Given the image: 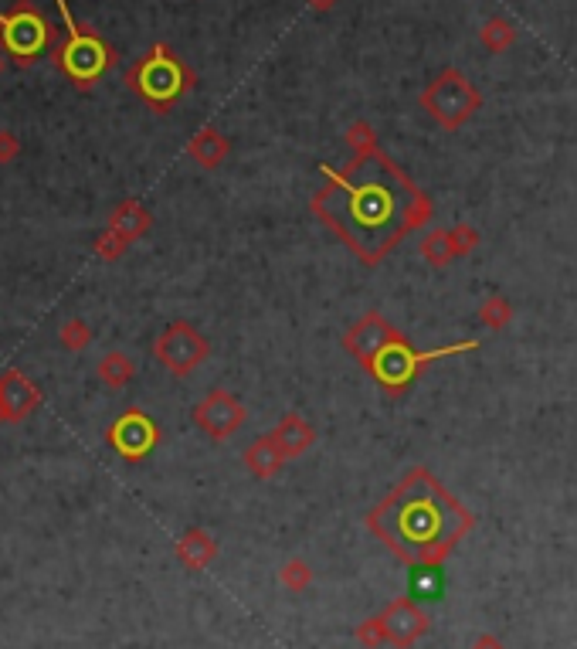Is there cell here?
Returning a JSON list of instances; mask_svg holds the SVG:
<instances>
[{"label": "cell", "mask_w": 577, "mask_h": 649, "mask_svg": "<svg viewBox=\"0 0 577 649\" xmlns=\"http://www.w3.org/2000/svg\"><path fill=\"white\" fill-rule=\"evenodd\" d=\"M323 177L326 187L313 198V211L367 266L381 262L398 238L432 221V201L381 150L353 157L347 170L323 167Z\"/></svg>", "instance_id": "cell-1"}, {"label": "cell", "mask_w": 577, "mask_h": 649, "mask_svg": "<svg viewBox=\"0 0 577 649\" xmlns=\"http://www.w3.org/2000/svg\"><path fill=\"white\" fill-rule=\"evenodd\" d=\"M452 507H459V503L449 497V490L438 480H432L428 469H415V473L404 476V483L394 490V497L381 503V510L370 517V524L391 537V541H398L394 548L401 554L408 551V541H418L415 548L425 558L438 561L452 548L449 537H442L445 527L462 534L472 524L465 510H455V514L445 517V510Z\"/></svg>", "instance_id": "cell-2"}, {"label": "cell", "mask_w": 577, "mask_h": 649, "mask_svg": "<svg viewBox=\"0 0 577 649\" xmlns=\"http://www.w3.org/2000/svg\"><path fill=\"white\" fill-rule=\"evenodd\" d=\"M343 347L350 350L353 361H360L367 367L370 378L381 384L387 395H401V391L418 378V371L425 364L438 361V357L476 350L479 340H462V344H449L438 350H415L404 340V333L398 327H391L381 313H367V317H360L347 330Z\"/></svg>", "instance_id": "cell-3"}, {"label": "cell", "mask_w": 577, "mask_h": 649, "mask_svg": "<svg viewBox=\"0 0 577 649\" xmlns=\"http://www.w3.org/2000/svg\"><path fill=\"white\" fill-rule=\"evenodd\" d=\"M129 85H133V92H140L153 109L163 113V109L174 106L187 89H194V72L180 62L167 45H157L143 62H136V68L129 72Z\"/></svg>", "instance_id": "cell-4"}, {"label": "cell", "mask_w": 577, "mask_h": 649, "mask_svg": "<svg viewBox=\"0 0 577 649\" xmlns=\"http://www.w3.org/2000/svg\"><path fill=\"white\" fill-rule=\"evenodd\" d=\"M418 102H421V109L449 133L462 130V126L482 109L479 89L465 79V72H459V68H442V72L421 89Z\"/></svg>", "instance_id": "cell-5"}, {"label": "cell", "mask_w": 577, "mask_h": 649, "mask_svg": "<svg viewBox=\"0 0 577 649\" xmlns=\"http://www.w3.org/2000/svg\"><path fill=\"white\" fill-rule=\"evenodd\" d=\"M58 7H62L65 24H68V41H65V48L58 51V62H62V68L68 72V79H75L85 89V85H92L109 65L116 62V55H113V48L99 38V34L75 28L65 0H58Z\"/></svg>", "instance_id": "cell-6"}, {"label": "cell", "mask_w": 577, "mask_h": 649, "mask_svg": "<svg viewBox=\"0 0 577 649\" xmlns=\"http://www.w3.org/2000/svg\"><path fill=\"white\" fill-rule=\"evenodd\" d=\"M153 354H157V361L167 367L170 374H177V378H187V374H194L197 367H201L211 357V344H208V337H204V333L194 327V323L177 320V323H170V327L157 337V344H153Z\"/></svg>", "instance_id": "cell-7"}, {"label": "cell", "mask_w": 577, "mask_h": 649, "mask_svg": "<svg viewBox=\"0 0 577 649\" xmlns=\"http://www.w3.org/2000/svg\"><path fill=\"white\" fill-rule=\"evenodd\" d=\"M0 41H4V48L11 51L17 65H31L48 48L51 28L45 17H38L31 7H21V11L0 17Z\"/></svg>", "instance_id": "cell-8"}, {"label": "cell", "mask_w": 577, "mask_h": 649, "mask_svg": "<svg viewBox=\"0 0 577 649\" xmlns=\"http://www.w3.org/2000/svg\"><path fill=\"white\" fill-rule=\"evenodd\" d=\"M245 405L231 395V391L225 388H214L208 391V395L201 398V405L194 408V422H197V429H201L208 439L214 442H221V439H231L241 425H245Z\"/></svg>", "instance_id": "cell-9"}, {"label": "cell", "mask_w": 577, "mask_h": 649, "mask_svg": "<svg viewBox=\"0 0 577 649\" xmlns=\"http://www.w3.org/2000/svg\"><path fill=\"white\" fill-rule=\"evenodd\" d=\"M106 442L123 459H143L146 452L160 442V429L153 425V418H146L143 412H126L109 425Z\"/></svg>", "instance_id": "cell-10"}, {"label": "cell", "mask_w": 577, "mask_h": 649, "mask_svg": "<svg viewBox=\"0 0 577 649\" xmlns=\"http://www.w3.org/2000/svg\"><path fill=\"white\" fill-rule=\"evenodd\" d=\"M41 405V391L21 371L0 374V422H21Z\"/></svg>", "instance_id": "cell-11"}, {"label": "cell", "mask_w": 577, "mask_h": 649, "mask_svg": "<svg viewBox=\"0 0 577 649\" xmlns=\"http://www.w3.org/2000/svg\"><path fill=\"white\" fill-rule=\"evenodd\" d=\"M384 636H391L398 646H408L425 633V616L415 609L411 602H394L391 609L384 612Z\"/></svg>", "instance_id": "cell-12"}, {"label": "cell", "mask_w": 577, "mask_h": 649, "mask_svg": "<svg viewBox=\"0 0 577 649\" xmlns=\"http://www.w3.org/2000/svg\"><path fill=\"white\" fill-rule=\"evenodd\" d=\"M272 435H275V442H279V449L286 452V459L303 456V452L316 442V429L299 412H286V415H282V422L275 425Z\"/></svg>", "instance_id": "cell-13"}, {"label": "cell", "mask_w": 577, "mask_h": 649, "mask_svg": "<svg viewBox=\"0 0 577 649\" xmlns=\"http://www.w3.org/2000/svg\"><path fill=\"white\" fill-rule=\"evenodd\" d=\"M245 466H248V473L258 476V480H269V476H275L282 469V463H289L286 459V452L279 449V442H275V435H258V439L252 442V446L245 449Z\"/></svg>", "instance_id": "cell-14"}, {"label": "cell", "mask_w": 577, "mask_h": 649, "mask_svg": "<svg viewBox=\"0 0 577 649\" xmlns=\"http://www.w3.org/2000/svg\"><path fill=\"white\" fill-rule=\"evenodd\" d=\"M187 153L194 157V164H201L204 170H214L221 167V160L231 153V143L228 136L221 130H214V126H204V130H197L191 136V143H187Z\"/></svg>", "instance_id": "cell-15"}, {"label": "cell", "mask_w": 577, "mask_h": 649, "mask_svg": "<svg viewBox=\"0 0 577 649\" xmlns=\"http://www.w3.org/2000/svg\"><path fill=\"white\" fill-rule=\"evenodd\" d=\"M150 221H153L150 211H146L140 201H123V204H119V208L113 211V215H109V228H113L116 235H123L126 242L133 245L136 238L150 232Z\"/></svg>", "instance_id": "cell-16"}, {"label": "cell", "mask_w": 577, "mask_h": 649, "mask_svg": "<svg viewBox=\"0 0 577 649\" xmlns=\"http://www.w3.org/2000/svg\"><path fill=\"white\" fill-rule=\"evenodd\" d=\"M96 374H99V381L106 384V388L119 391V388H126V384L136 378V364L129 361L123 350H109V354L99 361Z\"/></svg>", "instance_id": "cell-17"}, {"label": "cell", "mask_w": 577, "mask_h": 649, "mask_svg": "<svg viewBox=\"0 0 577 649\" xmlns=\"http://www.w3.org/2000/svg\"><path fill=\"white\" fill-rule=\"evenodd\" d=\"M418 252H421V259H425L428 266H435V269H442V266H449L452 259H459V255H455V249H452L449 228H432V232L421 238Z\"/></svg>", "instance_id": "cell-18"}, {"label": "cell", "mask_w": 577, "mask_h": 649, "mask_svg": "<svg viewBox=\"0 0 577 649\" xmlns=\"http://www.w3.org/2000/svg\"><path fill=\"white\" fill-rule=\"evenodd\" d=\"M516 41V28L513 21H506V17H489L486 24L479 28V45L489 51V55H503V51H510Z\"/></svg>", "instance_id": "cell-19"}, {"label": "cell", "mask_w": 577, "mask_h": 649, "mask_svg": "<svg viewBox=\"0 0 577 649\" xmlns=\"http://www.w3.org/2000/svg\"><path fill=\"white\" fill-rule=\"evenodd\" d=\"M479 323L489 330H506L513 323V303L506 296H486L479 306Z\"/></svg>", "instance_id": "cell-20"}, {"label": "cell", "mask_w": 577, "mask_h": 649, "mask_svg": "<svg viewBox=\"0 0 577 649\" xmlns=\"http://www.w3.org/2000/svg\"><path fill=\"white\" fill-rule=\"evenodd\" d=\"M347 143H350L353 157H370V153L377 150V133H374V126L364 123V119L350 123V126H347Z\"/></svg>", "instance_id": "cell-21"}, {"label": "cell", "mask_w": 577, "mask_h": 649, "mask_svg": "<svg viewBox=\"0 0 577 649\" xmlns=\"http://www.w3.org/2000/svg\"><path fill=\"white\" fill-rule=\"evenodd\" d=\"M58 340H62L65 350H72V354H82V350L92 344V330L85 327L82 320H68V323H62V330H58Z\"/></svg>", "instance_id": "cell-22"}, {"label": "cell", "mask_w": 577, "mask_h": 649, "mask_svg": "<svg viewBox=\"0 0 577 649\" xmlns=\"http://www.w3.org/2000/svg\"><path fill=\"white\" fill-rule=\"evenodd\" d=\"M180 554H184L191 565H204V561L214 554V544H211V537L208 534H201V531H194V534H187L184 537V544H180Z\"/></svg>", "instance_id": "cell-23"}, {"label": "cell", "mask_w": 577, "mask_h": 649, "mask_svg": "<svg viewBox=\"0 0 577 649\" xmlns=\"http://www.w3.org/2000/svg\"><path fill=\"white\" fill-rule=\"evenodd\" d=\"M126 249H129V242L123 235H116L113 228H106L99 238H96V255L102 262H116V259H123L126 255Z\"/></svg>", "instance_id": "cell-24"}, {"label": "cell", "mask_w": 577, "mask_h": 649, "mask_svg": "<svg viewBox=\"0 0 577 649\" xmlns=\"http://www.w3.org/2000/svg\"><path fill=\"white\" fill-rule=\"evenodd\" d=\"M449 235H452L455 255H469L479 245V232H476V225H469V221H455V225L449 228Z\"/></svg>", "instance_id": "cell-25"}, {"label": "cell", "mask_w": 577, "mask_h": 649, "mask_svg": "<svg viewBox=\"0 0 577 649\" xmlns=\"http://www.w3.org/2000/svg\"><path fill=\"white\" fill-rule=\"evenodd\" d=\"M411 595H415V599H438V595H442V578L428 568L415 571V578H411Z\"/></svg>", "instance_id": "cell-26"}, {"label": "cell", "mask_w": 577, "mask_h": 649, "mask_svg": "<svg viewBox=\"0 0 577 649\" xmlns=\"http://www.w3.org/2000/svg\"><path fill=\"white\" fill-rule=\"evenodd\" d=\"M282 582L289 588H303L309 582V568L303 561H292V565H286V571H282Z\"/></svg>", "instance_id": "cell-27"}, {"label": "cell", "mask_w": 577, "mask_h": 649, "mask_svg": "<svg viewBox=\"0 0 577 649\" xmlns=\"http://www.w3.org/2000/svg\"><path fill=\"white\" fill-rule=\"evenodd\" d=\"M17 150H21V143H17V136L0 130V164H11V160L17 157Z\"/></svg>", "instance_id": "cell-28"}, {"label": "cell", "mask_w": 577, "mask_h": 649, "mask_svg": "<svg viewBox=\"0 0 577 649\" xmlns=\"http://www.w3.org/2000/svg\"><path fill=\"white\" fill-rule=\"evenodd\" d=\"M309 7H313V11H330V7H337V0H306Z\"/></svg>", "instance_id": "cell-29"}, {"label": "cell", "mask_w": 577, "mask_h": 649, "mask_svg": "<svg viewBox=\"0 0 577 649\" xmlns=\"http://www.w3.org/2000/svg\"><path fill=\"white\" fill-rule=\"evenodd\" d=\"M476 649H503V646H499V643H496V639H489V636H482V639H479V643H476Z\"/></svg>", "instance_id": "cell-30"}, {"label": "cell", "mask_w": 577, "mask_h": 649, "mask_svg": "<svg viewBox=\"0 0 577 649\" xmlns=\"http://www.w3.org/2000/svg\"><path fill=\"white\" fill-rule=\"evenodd\" d=\"M0 68H4V62H0Z\"/></svg>", "instance_id": "cell-31"}]
</instances>
